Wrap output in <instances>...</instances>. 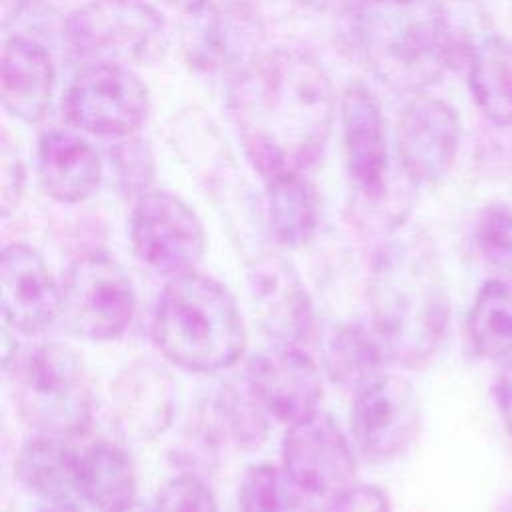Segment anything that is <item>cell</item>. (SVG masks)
Listing matches in <instances>:
<instances>
[{"instance_id": "obj_28", "label": "cell", "mask_w": 512, "mask_h": 512, "mask_svg": "<svg viewBox=\"0 0 512 512\" xmlns=\"http://www.w3.org/2000/svg\"><path fill=\"white\" fill-rule=\"evenodd\" d=\"M308 496L284 468L272 464L250 466L238 492L242 512H314Z\"/></svg>"}, {"instance_id": "obj_38", "label": "cell", "mask_w": 512, "mask_h": 512, "mask_svg": "<svg viewBox=\"0 0 512 512\" xmlns=\"http://www.w3.org/2000/svg\"><path fill=\"white\" fill-rule=\"evenodd\" d=\"M38 512H78L76 506L68 500V502H48L42 510Z\"/></svg>"}, {"instance_id": "obj_4", "label": "cell", "mask_w": 512, "mask_h": 512, "mask_svg": "<svg viewBox=\"0 0 512 512\" xmlns=\"http://www.w3.org/2000/svg\"><path fill=\"white\" fill-rule=\"evenodd\" d=\"M346 38L368 70L400 92H420L438 82L448 68L434 2L356 8L348 16Z\"/></svg>"}, {"instance_id": "obj_42", "label": "cell", "mask_w": 512, "mask_h": 512, "mask_svg": "<svg viewBox=\"0 0 512 512\" xmlns=\"http://www.w3.org/2000/svg\"><path fill=\"white\" fill-rule=\"evenodd\" d=\"M122 512H156L154 508H148V506H144V504H138V502H134V504H130L126 510H122Z\"/></svg>"}, {"instance_id": "obj_25", "label": "cell", "mask_w": 512, "mask_h": 512, "mask_svg": "<svg viewBox=\"0 0 512 512\" xmlns=\"http://www.w3.org/2000/svg\"><path fill=\"white\" fill-rule=\"evenodd\" d=\"M466 330L476 356L512 358V286L496 278L484 282L470 306Z\"/></svg>"}, {"instance_id": "obj_3", "label": "cell", "mask_w": 512, "mask_h": 512, "mask_svg": "<svg viewBox=\"0 0 512 512\" xmlns=\"http://www.w3.org/2000/svg\"><path fill=\"white\" fill-rule=\"evenodd\" d=\"M152 336L160 352L188 372L212 374L236 364L246 328L230 290L202 272L172 276L162 288Z\"/></svg>"}, {"instance_id": "obj_7", "label": "cell", "mask_w": 512, "mask_h": 512, "mask_svg": "<svg viewBox=\"0 0 512 512\" xmlns=\"http://www.w3.org/2000/svg\"><path fill=\"white\" fill-rule=\"evenodd\" d=\"M62 320L84 340L120 338L132 324L136 292L122 264L100 250L76 256L62 278Z\"/></svg>"}, {"instance_id": "obj_17", "label": "cell", "mask_w": 512, "mask_h": 512, "mask_svg": "<svg viewBox=\"0 0 512 512\" xmlns=\"http://www.w3.org/2000/svg\"><path fill=\"white\" fill-rule=\"evenodd\" d=\"M0 300L4 320L24 334L48 328L62 312V290L44 258L28 244L14 242L0 258Z\"/></svg>"}, {"instance_id": "obj_29", "label": "cell", "mask_w": 512, "mask_h": 512, "mask_svg": "<svg viewBox=\"0 0 512 512\" xmlns=\"http://www.w3.org/2000/svg\"><path fill=\"white\" fill-rule=\"evenodd\" d=\"M216 410L222 426L238 444L256 446L266 438L270 416L256 400L246 376L222 386Z\"/></svg>"}, {"instance_id": "obj_33", "label": "cell", "mask_w": 512, "mask_h": 512, "mask_svg": "<svg viewBox=\"0 0 512 512\" xmlns=\"http://www.w3.org/2000/svg\"><path fill=\"white\" fill-rule=\"evenodd\" d=\"M0 144V204L2 214L6 216L20 200L24 186V166L18 150L10 144L8 132H2Z\"/></svg>"}, {"instance_id": "obj_12", "label": "cell", "mask_w": 512, "mask_h": 512, "mask_svg": "<svg viewBox=\"0 0 512 512\" xmlns=\"http://www.w3.org/2000/svg\"><path fill=\"white\" fill-rule=\"evenodd\" d=\"M282 462L288 476L310 496L336 498L354 486L356 462L336 422L320 412L286 426Z\"/></svg>"}, {"instance_id": "obj_14", "label": "cell", "mask_w": 512, "mask_h": 512, "mask_svg": "<svg viewBox=\"0 0 512 512\" xmlns=\"http://www.w3.org/2000/svg\"><path fill=\"white\" fill-rule=\"evenodd\" d=\"M460 118L456 110L428 94H416L396 126V148L402 170L412 184H434L454 164L460 146Z\"/></svg>"}, {"instance_id": "obj_10", "label": "cell", "mask_w": 512, "mask_h": 512, "mask_svg": "<svg viewBox=\"0 0 512 512\" xmlns=\"http://www.w3.org/2000/svg\"><path fill=\"white\" fill-rule=\"evenodd\" d=\"M262 42L264 22L248 0H208L182 14V50L196 70L236 72L262 52Z\"/></svg>"}, {"instance_id": "obj_5", "label": "cell", "mask_w": 512, "mask_h": 512, "mask_svg": "<svg viewBox=\"0 0 512 512\" xmlns=\"http://www.w3.org/2000/svg\"><path fill=\"white\" fill-rule=\"evenodd\" d=\"M14 404L40 434L74 436L94 412V382L82 356L60 342H38L12 360Z\"/></svg>"}, {"instance_id": "obj_31", "label": "cell", "mask_w": 512, "mask_h": 512, "mask_svg": "<svg viewBox=\"0 0 512 512\" xmlns=\"http://www.w3.org/2000/svg\"><path fill=\"white\" fill-rule=\"evenodd\" d=\"M474 244L480 256L502 272H512V208L492 202L482 208L474 224Z\"/></svg>"}, {"instance_id": "obj_41", "label": "cell", "mask_w": 512, "mask_h": 512, "mask_svg": "<svg viewBox=\"0 0 512 512\" xmlns=\"http://www.w3.org/2000/svg\"><path fill=\"white\" fill-rule=\"evenodd\" d=\"M496 512H512V490H510L508 496L500 502V506H498Z\"/></svg>"}, {"instance_id": "obj_20", "label": "cell", "mask_w": 512, "mask_h": 512, "mask_svg": "<svg viewBox=\"0 0 512 512\" xmlns=\"http://www.w3.org/2000/svg\"><path fill=\"white\" fill-rule=\"evenodd\" d=\"M36 168L44 192L62 204L90 198L102 180L96 148L70 130H48L40 136Z\"/></svg>"}, {"instance_id": "obj_34", "label": "cell", "mask_w": 512, "mask_h": 512, "mask_svg": "<svg viewBox=\"0 0 512 512\" xmlns=\"http://www.w3.org/2000/svg\"><path fill=\"white\" fill-rule=\"evenodd\" d=\"M326 512H390V500L380 486L354 484L332 498Z\"/></svg>"}, {"instance_id": "obj_15", "label": "cell", "mask_w": 512, "mask_h": 512, "mask_svg": "<svg viewBox=\"0 0 512 512\" xmlns=\"http://www.w3.org/2000/svg\"><path fill=\"white\" fill-rule=\"evenodd\" d=\"M244 376L272 420L290 426L318 412L322 380L316 364L296 344L278 342L258 352Z\"/></svg>"}, {"instance_id": "obj_19", "label": "cell", "mask_w": 512, "mask_h": 512, "mask_svg": "<svg viewBox=\"0 0 512 512\" xmlns=\"http://www.w3.org/2000/svg\"><path fill=\"white\" fill-rule=\"evenodd\" d=\"M56 72L48 50L30 36H10L2 50L0 96L4 110L26 124L46 118Z\"/></svg>"}, {"instance_id": "obj_6", "label": "cell", "mask_w": 512, "mask_h": 512, "mask_svg": "<svg viewBox=\"0 0 512 512\" xmlns=\"http://www.w3.org/2000/svg\"><path fill=\"white\" fill-rule=\"evenodd\" d=\"M72 52L90 64L148 66L168 48V28L148 0H90L66 18Z\"/></svg>"}, {"instance_id": "obj_36", "label": "cell", "mask_w": 512, "mask_h": 512, "mask_svg": "<svg viewBox=\"0 0 512 512\" xmlns=\"http://www.w3.org/2000/svg\"><path fill=\"white\" fill-rule=\"evenodd\" d=\"M30 0H0V22L6 30L12 22L20 18V14L26 10Z\"/></svg>"}, {"instance_id": "obj_30", "label": "cell", "mask_w": 512, "mask_h": 512, "mask_svg": "<svg viewBox=\"0 0 512 512\" xmlns=\"http://www.w3.org/2000/svg\"><path fill=\"white\" fill-rule=\"evenodd\" d=\"M110 162L114 168L118 188L126 196L136 200L144 192L152 190L156 164L152 148L146 140L136 136L118 138V142L110 150Z\"/></svg>"}, {"instance_id": "obj_37", "label": "cell", "mask_w": 512, "mask_h": 512, "mask_svg": "<svg viewBox=\"0 0 512 512\" xmlns=\"http://www.w3.org/2000/svg\"><path fill=\"white\" fill-rule=\"evenodd\" d=\"M166 2L172 4L174 8H178L182 14H186V12H192L200 6H204L208 0H166Z\"/></svg>"}, {"instance_id": "obj_13", "label": "cell", "mask_w": 512, "mask_h": 512, "mask_svg": "<svg viewBox=\"0 0 512 512\" xmlns=\"http://www.w3.org/2000/svg\"><path fill=\"white\" fill-rule=\"evenodd\" d=\"M344 152L358 194V216H382L388 198V148L376 96L364 84H350L340 102Z\"/></svg>"}, {"instance_id": "obj_40", "label": "cell", "mask_w": 512, "mask_h": 512, "mask_svg": "<svg viewBox=\"0 0 512 512\" xmlns=\"http://www.w3.org/2000/svg\"><path fill=\"white\" fill-rule=\"evenodd\" d=\"M364 4H376V6H390V4H406L410 0H362Z\"/></svg>"}, {"instance_id": "obj_8", "label": "cell", "mask_w": 512, "mask_h": 512, "mask_svg": "<svg viewBox=\"0 0 512 512\" xmlns=\"http://www.w3.org/2000/svg\"><path fill=\"white\" fill-rule=\"evenodd\" d=\"M130 242L148 268L166 276L192 272L206 252V232L198 214L166 190H148L134 200Z\"/></svg>"}, {"instance_id": "obj_24", "label": "cell", "mask_w": 512, "mask_h": 512, "mask_svg": "<svg viewBox=\"0 0 512 512\" xmlns=\"http://www.w3.org/2000/svg\"><path fill=\"white\" fill-rule=\"evenodd\" d=\"M266 220L270 234L290 248L304 246L318 226V202L300 172L266 180Z\"/></svg>"}, {"instance_id": "obj_35", "label": "cell", "mask_w": 512, "mask_h": 512, "mask_svg": "<svg viewBox=\"0 0 512 512\" xmlns=\"http://www.w3.org/2000/svg\"><path fill=\"white\" fill-rule=\"evenodd\" d=\"M494 398H496L504 428L508 432V438L512 442V362H508L504 370L498 374L494 382Z\"/></svg>"}, {"instance_id": "obj_22", "label": "cell", "mask_w": 512, "mask_h": 512, "mask_svg": "<svg viewBox=\"0 0 512 512\" xmlns=\"http://www.w3.org/2000/svg\"><path fill=\"white\" fill-rule=\"evenodd\" d=\"M78 496L98 512H122L136 502L134 468L120 446L100 440L78 450Z\"/></svg>"}, {"instance_id": "obj_16", "label": "cell", "mask_w": 512, "mask_h": 512, "mask_svg": "<svg viewBox=\"0 0 512 512\" xmlns=\"http://www.w3.org/2000/svg\"><path fill=\"white\" fill-rule=\"evenodd\" d=\"M248 294L262 330L282 344L302 342L312 328V304L294 264L260 254L248 266Z\"/></svg>"}, {"instance_id": "obj_1", "label": "cell", "mask_w": 512, "mask_h": 512, "mask_svg": "<svg viewBox=\"0 0 512 512\" xmlns=\"http://www.w3.org/2000/svg\"><path fill=\"white\" fill-rule=\"evenodd\" d=\"M226 102L244 154L266 180L314 164L336 112L324 66L292 48L260 52L236 70Z\"/></svg>"}, {"instance_id": "obj_27", "label": "cell", "mask_w": 512, "mask_h": 512, "mask_svg": "<svg viewBox=\"0 0 512 512\" xmlns=\"http://www.w3.org/2000/svg\"><path fill=\"white\" fill-rule=\"evenodd\" d=\"M434 18L448 68H468L478 50L496 36L478 0H434Z\"/></svg>"}, {"instance_id": "obj_26", "label": "cell", "mask_w": 512, "mask_h": 512, "mask_svg": "<svg viewBox=\"0 0 512 512\" xmlns=\"http://www.w3.org/2000/svg\"><path fill=\"white\" fill-rule=\"evenodd\" d=\"M468 86L474 102L498 126L512 124V44L490 38L468 64Z\"/></svg>"}, {"instance_id": "obj_9", "label": "cell", "mask_w": 512, "mask_h": 512, "mask_svg": "<svg viewBox=\"0 0 512 512\" xmlns=\"http://www.w3.org/2000/svg\"><path fill=\"white\" fill-rule=\"evenodd\" d=\"M62 108L78 130L124 138L146 118L148 90L128 66L88 64L68 86Z\"/></svg>"}, {"instance_id": "obj_21", "label": "cell", "mask_w": 512, "mask_h": 512, "mask_svg": "<svg viewBox=\"0 0 512 512\" xmlns=\"http://www.w3.org/2000/svg\"><path fill=\"white\" fill-rule=\"evenodd\" d=\"M14 476L24 490L46 502H68L78 494V450L64 436L38 434L20 446Z\"/></svg>"}, {"instance_id": "obj_23", "label": "cell", "mask_w": 512, "mask_h": 512, "mask_svg": "<svg viewBox=\"0 0 512 512\" xmlns=\"http://www.w3.org/2000/svg\"><path fill=\"white\" fill-rule=\"evenodd\" d=\"M388 354L374 328L362 324H342L334 328L324 346L326 372L344 390L360 392L378 376Z\"/></svg>"}, {"instance_id": "obj_39", "label": "cell", "mask_w": 512, "mask_h": 512, "mask_svg": "<svg viewBox=\"0 0 512 512\" xmlns=\"http://www.w3.org/2000/svg\"><path fill=\"white\" fill-rule=\"evenodd\" d=\"M300 8H308V10H324L330 6L332 0H288Z\"/></svg>"}, {"instance_id": "obj_11", "label": "cell", "mask_w": 512, "mask_h": 512, "mask_svg": "<svg viewBox=\"0 0 512 512\" xmlns=\"http://www.w3.org/2000/svg\"><path fill=\"white\" fill-rule=\"evenodd\" d=\"M358 450L384 462L406 452L422 426V404L414 384L398 374H382L356 392L350 412Z\"/></svg>"}, {"instance_id": "obj_18", "label": "cell", "mask_w": 512, "mask_h": 512, "mask_svg": "<svg viewBox=\"0 0 512 512\" xmlns=\"http://www.w3.org/2000/svg\"><path fill=\"white\" fill-rule=\"evenodd\" d=\"M176 412V384L154 360L138 358L124 366L112 384V414L118 428L140 442L168 430Z\"/></svg>"}, {"instance_id": "obj_32", "label": "cell", "mask_w": 512, "mask_h": 512, "mask_svg": "<svg viewBox=\"0 0 512 512\" xmlns=\"http://www.w3.org/2000/svg\"><path fill=\"white\" fill-rule=\"evenodd\" d=\"M156 512H218L210 488L194 474H178L156 494Z\"/></svg>"}, {"instance_id": "obj_2", "label": "cell", "mask_w": 512, "mask_h": 512, "mask_svg": "<svg viewBox=\"0 0 512 512\" xmlns=\"http://www.w3.org/2000/svg\"><path fill=\"white\" fill-rule=\"evenodd\" d=\"M372 328L388 360L422 366L440 346L450 294L434 242L418 228H396L370 268Z\"/></svg>"}]
</instances>
